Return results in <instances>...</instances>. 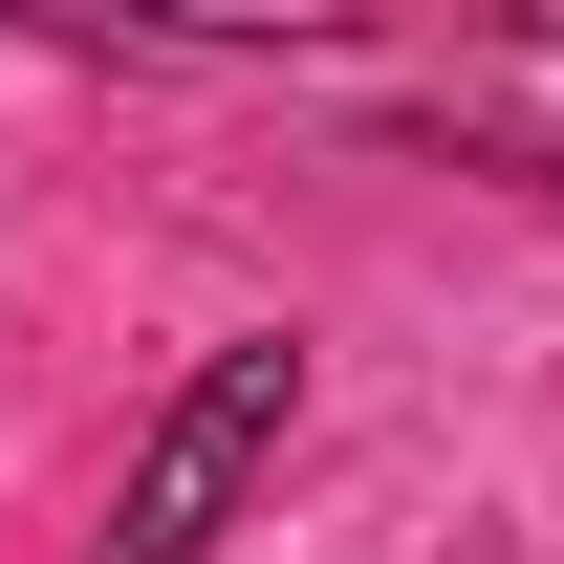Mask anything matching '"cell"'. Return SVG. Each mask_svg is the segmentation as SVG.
I'll return each instance as SVG.
<instances>
[{
    "label": "cell",
    "instance_id": "6da1fadb",
    "mask_svg": "<svg viewBox=\"0 0 564 564\" xmlns=\"http://www.w3.org/2000/svg\"><path fill=\"white\" fill-rule=\"evenodd\" d=\"M304 434V348H217L174 413H152V456H131V499H109V543L87 564H217V521L261 499V456Z\"/></svg>",
    "mask_w": 564,
    "mask_h": 564
}]
</instances>
